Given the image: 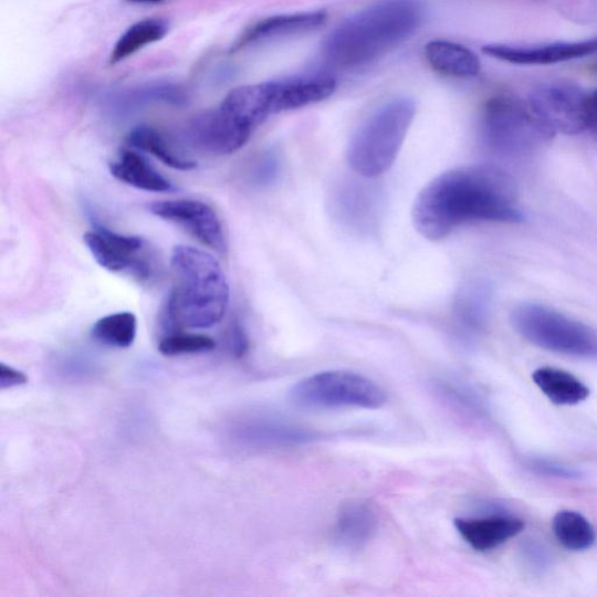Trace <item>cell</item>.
Returning a JSON list of instances; mask_svg holds the SVG:
<instances>
[{
	"instance_id": "obj_20",
	"label": "cell",
	"mask_w": 597,
	"mask_h": 597,
	"mask_svg": "<svg viewBox=\"0 0 597 597\" xmlns=\"http://www.w3.org/2000/svg\"><path fill=\"white\" fill-rule=\"evenodd\" d=\"M425 56L432 70L454 78L479 75L481 61L471 50L446 40H433L425 48Z\"/></svg>"
},
{
	"instance_id": "obj_24",
	"label": "cell",
	"mask_w": 597,
	"mask_h": 597,
	"mask_svg": "<svg viewBox=\"0 0 597 597\" xmlns=\"http://www.w3.org/2000/svg\"><path fill=\"white\" fill-rule=\"evenodd\" d=\"M126 143L136 149H142V151L155 156L168 167L179 170H190L197 167L196 161L185 159L177 154L167 139L151 126L142 125L136 127L126 137Z\"/></svg>"
},
{
	"instance_id": "obj_22",
	"label": "cell",
	"mask_w": 597,
	"mask_h": 597,
	"mask_svg": "<svg viewBox=\"0 0 597 597\" xmlns=\"http://www.w3.org/2000/svg\"><path fill=\"white\" fill-rule=\"evenodd\" d=\"M533 381L541 391L561 407H572L589 397V389L570 373L562 369L543 367L532 374Z\"/></svg>"
},
{
	"instance_id": "obj_9",
	"label": "cell",
	"mask_w": 597,
	"mask_h": 597,
	"mask_svg": "<svg viewBox=\"0 0 597 597\" xmlns=\"http://www.w3.org/2000/svg\"><path fill=\"white\" fill-rule=\"evenodd\" d=\"M154 216L172 222L205 247L224 253L227 250L222 223L214 209L196 200L164 201L151 205Z\"/></svg>"
},
{
	"instance_id": "obj_27",
	"label": "cell",
	"mask_w": 597,
	"mask_h": 597,
	"mask_svg": "<svg viewBox=\"0 0 597 597\" xmlns=\"http://www.w3.org/2000/svg\"><path fill=\"white\" fill-rule=\"evenodd\" d=\"M216 348V341L202 334L170 333L159 343L164 356L209 353Z\"/></svg>"
},
{
	"instance_id": "obj_23",
	"label": "cell",
	"mask_w": 597,
	"mask_h": 597,
	"mask_svg": "<svg viewBox=\"0 0 597 597\" xmlns=\"http://www.w3.org/2000/svg\"><path fill=\"white\" fill-rule=\"evenodd\" d=\"M168 24L164 19H145L127 30L116 42L111 55V65L133 56L147 45L155 44L166 36Z\"/></svg>"
},
{
	"instance_id": "obj_2",
	"label": "cell",
	"mask_w": 597,
	"mask_h": 597,
	"mask_svg": "<svg viewBox=\"0 0 597 597\" xmlns=\"http://www.w3.org/2000/svg\"><path fill=\"white\" fill-rule=\"evenodd\" d=\"M423 18L419 0H381L345 20L327 36L324 60L337 70L369 65L409 40Z\"/></svg>"
},
{
	"instance_id": "obj_21",
	"label": "cell",
	"mask_w": 597,
	"mask_h": 597,
	"mask_svg": "<svg viewBox=\"0 0 597 597\" xmlns=\"http://www.w3.org/2000/svg\"><path fill=\"white\" fill-rule=\"evenodd\" d=\"M112 175L119 181L146 191L164 193L174 189L166 178L139 154L129 148L122 149L116 160L111 164Z\"/></svg>"
},
{
	"instance_id": "obj_19",
	"label": "cell",
	"mask_w": 597,
	"mask_h": 597,
	"mask_svg": "<svg viewBox=\"0 0 597 597\" xmlns=\"http://www.w3.org/2000/svg\"><path fill=\"white\" fill-rule=\"evenodd\" d=\"M275 101L279 114L323 102L336 90V81L332 76H313L285 81H274Z\"/></svg>"
},
{
	"instance_id": "obj_29",
	"label": "cell",
	"mask_w": 597,
	"mask_h": 597,
	"mask_svg": "<svg viewBox=\"0 0 597 597\" xmlns=\"http://www.w3.org/2000/svg\"><path fill=\"white\" fill-rule=\"evenodd\" d=\"M521 557L528 570L536 574L547 572L553 565L551 549L541 541H525L521 548Z\"/></svg>"
},
{
	"instance_id": "obj_28",
	"label": "cell",
	"mask_w": 597,
	"mask_h": 597,
	"mask_svg": "<svg viewBox=\"0 0 597 597\" xmlns=\"http://www.w3.org/2000/svg\"><path fill=\"white\" fill-rule=\"evenodd\" d=\"M436 389L439 396L460 410H467L468 412L479 411L481 408V401L471 388H468L461 381L443 379L436 383Z\"/></svg>"
},
{
	"instance_id": "obj_30",
	"label": "cell",
	"mask_w": 597,
	"mask_h": 597,
	"mask_svg": "<svg viewBox=\"0 0 597 597\" xmlns=\"http://www.w3.org/2000/svg\"><path fill=\"white\" fill-rule=\"evenodd\" d=\"M527 467H530L533 472L548 478L578 480L583 476L578 469L546 459L528 460Z\"/></svg>"
},
{
	"instance_id": "obj_6",
	"label": "cell",
	"mask_w": 597,
	"mask_h": 597,
	"mask_svg": "<svg viewBox=\"0 0 597 597\" xmlns=\"http://www.w3.org/2000/svg\"><path fill=\"white\" fill-rule=\"evenodd\" d=\"M517 333L545 350L573 357L597 358V332L559 312L524 304L511 315Z\"/></svg>"
},
{
	"instance_id": "obj_35",
	"label": "cell",
	"mask_w": 597,
	"mask_h": 597,
	"mask_svg": "<svg viewBox=\"0 0 597 597\" xmlns=\"http://www.w3.org/2000/svg\"><path fill=\"white\" fill-rule=\"evenodd\" d=\"M127 2L136 4H159L164 2V0H127Z\"/></svg>"
},
{
	"instance_id": "obj_5",
	"label": "cell",
	"mask_w": 597,
	"mask_h": 597,
	"mask_svg": "<svg viewBox=\"0 0 597 597\" xmlns=\"http://www.w3.org/2000/svg\"><path fill=\"white\" fill-rule=\"evenodd\" d=\"M553 135L532 112L528 102L511 96L489 100L481 115L482 145L503 157H521L535 153Z\"/></svg>"
},
{
	"instance_id": "obj_33",
	"label": "cell",
	"mask_w": 597,
	"mask_h": 597,
	"mask_svg": "<svg viewBox=\"0 0 597 597\" xmlns=\"http://www.w3.org/2000/svg\"><path fill=\"white\" fill-rule=\"evenodd\" d=\"M586 132L597 136V90L586 97Z\"/></svg>"
},
{
	"instance_id": "obj_25",
	"label": "cell",
	"mask_w": 597,
	"mask_h": 597,
	"mask_svg": "<svg viewBox=\"0 0 597 597\" xmlns=\"http://www.w3.org/2000/svg\"><path fill=\"white\" fill-rule=\"evenodd\" d=\"M552 527L554 536L568 551L583 552L595 544L596 535L593 525L577 511H559L553 519Z\"/></svg>"
},
{
	"instance_id": "obj_3",
	"label": "cell",
	"mask_w": 597,
	"mask_h": 597,
	"mask_svg": "<svg viewBox=\"0 0 597 597\" xmlns=\"http://www.w3.org/2000/svg\"><path fill=\"white\" fill-rule=\"evenodd\" d=\"M170 264L177 284L164 313L165 326L205 329L218 325L227 312L230 290L214 255L179 245L172 252Z\"/></svg>"
},
{
	"instance_id": "obj_12",
	"label": "cell",
	"mask_w": 597,
	"mask_h": 597,
	"mask_svg": "<svg viewBox=\"0 0 597 597\" xmlns=\"http://www.w3.org/2000/svg\"><path fill=\"white\" fill-rule=\"evenodd\" d=\"M493 287L483 281L465 284L453 305L454 334L464 347H473L483 335L492 307Z\"/></svg>"
},
{
	"instance_id": "obj_26",
	"label": "cell",
	"mask_w": 597,
	"mask_h": 597,
	"mask_svg": "<svg viewBox=\"0 0 597 597\" xmlns=\"http://www.w3.org/2000/svg\"><path fill=\"white\" fill-rule=\"evenodd\" d=\"M137 326L134 313L119 312L100 318L92 328V336L104 346L125 349L134 345Z\"/></svg>"
},
{
	"instance_id": "obj_18",
	"label": "cell",
	"mask_w": 597,
	"mask_h": 597,
	"mask_svg": "<svg viewBox=\"0 0 597 597\" xmlns=\"http://www.w3.org/2000/svg\"><path fill=\"white\" fill-rule=\"evenodd\" d=\"M378 516L371 504L352 501L341 506L334 526L335 542L346 548L367 545L376 535Z\"/></svg>"
},
{
	"instance_id": "obj_13",
	"label": "cell",
	"mask_w": 597,
	"mask_h": 597,
	"mask_svg": "<svg viewBox=\"0 0 597 597\" xmlns=\"http://www.w3.org/2000/svg\"><path fill=\"white\" fill-rule=\"evenodd\" d=\"M220 108L244 132L252 135L270 116L279 114L274 81L242 85L231 91Z\"/></svg>"
},
{
	"instance_id": "obj_32",
	"label": "cell",
	"mask_w": 597,
	"mask_h": 597,
	"mask_svg": "<svg viewBox=\"0 0 597 597\" xmlns=\"http://www.w3.org/2000/svg\"><path fill=\"white\" fill-rule=\"evenodd\" d=\"M29 381V377L23 373L4 364L0 366V389H12L24 386Z\"/></svg>"
},
{
	"instance_id": "obj_10",
	"label": "cell",
	"mask_w": 597,
	"mask_h": 597,
	"mask_svg": "<svg viewBox=\"0 0 597 597\" xmlns=\"http://www.w3.org/2000/svg\"><path fill=\"white\" fill-rule=\"evenodd\" d=\"M252 135L244 132L221 108L209 111L189 121L185 138L201 153L227 156L238 153Z\"/></svg>"
},
{
	"instance_id": "obj_8",
	"label": "cell",
	"mask_w": 597,
	"mask_h": 597,
	"mask_svg": "<svg viewBox=\"0 0 597 597\" xmlns=\"http://www.w3.org/2000/svg\"><path fill=\"white\" fill-rule=\"evenodd\" d=\"M586 97L578 85L558 82L540 85L527 102L553 136L579 135L587 130Z\"/></svg>"
},
{
	"instance_id": "obj_14",
	"label": "cell",
	"mask_w": 597,
	"mask_h": 597,
	"mask_svg": "<svg viewBox=\"0 0 597 597\" xmlns=\"http://www.w3.org/2000/svg\"><path fill=\"white\" fill-rule=\"evenodd\" d=\"M483 53L514 65H554L597 53V39L533 48L486 45Z\"/></svg>"
},
{
	"instance_id": "obj_31",
	"label": "cell",
	"mask_w": 597,
	"mask_h": 597,
	"mask_svg": "<svg viewBox=\"0 0 597 597\" xmlns=\"http://www.w3.org/2000/svg\"><path fill=\"white\" fill-rule=\"evenodd\" d=\"M229 348L231 354L237 358L243 357L249 350L248 335L239 322H234L231 326L229 333Z\"/></svg>"
},
{
	"instance_id": "obj_16",
	"label": "cell",
	"mask_w": 597,
	"mask_h": 597,
	"mask_svg": "<svg viewBox=\"0 0 597 597\" xmlns=\"http://www.w3.org/2000/svg\"><path fill=\"white\" fill-rule=\"evenodd\" d=\"M332 208L337 220L353 230L368 232L376 227L378 197L368 186L353 182L339 186L332 199Z\"/></svg>"
},
{
	"instance_id": "obj_34",
	"label": "cell",
	"mask_w": 597,
	"mask_h": 597,
	"mask_svg": "<svg viewBox=\"0 0 597 597\" xmlns=\"http://www.w3.org/2000/svg\"><path fill=\"white\" fill-rule=\"evenodd\" d=\"M280 168L281 164L279 157L274 156L273 154L269 155L262 164V169L260 174L261 179L265 184L273 181L275 177L279 176Z\"/></svg>"
},
{
	"instance_id": "obj_7",
	"label": "cell",
	"mask_w": 597,
	"mask_h": 597,
	"mask_svg": "<svg viewBox=\"0 0 597 597\" xmlns=\"http://www.w3.org/2000/svg\"><path fill=\"white\" fill-rule=\"evenodd\" d=\"M294 405L303 409L357 408L377 410L387 395L371 379L344 370L318 373L297 381L290 391Z\"/></svg>"
},
{
	"instance_id": "obj_15",
	"label": "cell",
	"mask_w": 597,
	"mask_h": 597,
	"mask_svg": "<svg viewBox=\"0 0 597 597\" xmlns=\"http://www.w3.org/2000/svg\"><path fill=\"white\" fill-rule=\"evenodd\" d=\"M461 538L478 552L493 551L520 535L525 523L514 516L495 513L481 517H461L454 521Z\"/></svg>"
},
{
	"instance_id": "obj_11",
	"label": "cell",
	"mask_w": 597,
	"mask_h": 597,
	"mask_svg": "<svg viewBox=\"0 0 597 597\" xmlns=\"http://www.w3.org/2000/svg\"><path fill=\"white\" fill-rule=\"evenodd\" d=\"M83 241L96 262L111 272L134 271L138 276H147V266L137 259L144 241L137 237H126L101 224L85 232Z\"/></svg>"
},
{
	"instance_id": "obj_36",
	"label": "cell",
	"mask_w": 597,
	"mask_h": 597,
	"mask_svg": "<svg viewBox=\"0 0 597 597\" xmlns=\"http://www.w3.org/2000/svg\"><path fill=\"white\" fill-rule=\"evenodd\" d=\"M595 71L597 72V63H596V66H595Z\"/></svg>"
},
{
	"instance_id": "obj_17",
	"label": "cell",
	"mask_w": 597,
	"mask_h": 597,
	"mask_svg": "<svg viewBox=\"0 0 597 597\" xmlns=\"http://www.w3.org/2000/svg\"><path fill=\"white\" fill-rule=\"evenodd\" d=\"M325 11L298 12L265 18L248 29L231 48V53H237L255 42L305 33L316 30L326 23Z\"/></svg>"
},
{
	"instance_id": "obj_4",
	"label": "cell",
	"mask_w": 597,
	"mask_h": 597,
	"mask_svg": "<svg viewBox=\"0 0 597 597\" xmlns=\"http://www.w3.org/2000/svg\"><path fill=\"white\" fill-rule=\"evenodd\" d=\"M417 106L409 97L380 106L350 139L347 160L356 175L374 179L395 164L415 119Z\"/></svg>"
},
{
	"instance_id": "obj_1",
	"label": "cell",
	"mask_w": 597,
	"mask_h": 597,
	"mask_svg": "<svg viewBox=\"0 0 597 597\" xmlns=\"http://www.w3.org/2000/svg\"><path fill=\"white\" fill-rule=\"evenodd\" d=\"M523 221L514 180L494 166L447 170L421 189L412 208L416 230L433 242L465 223Z\"/></svg>"
}]
</instances>
